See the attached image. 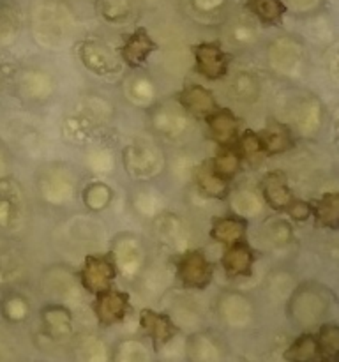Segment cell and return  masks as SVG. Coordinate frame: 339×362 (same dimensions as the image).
I'll return each mask as SVG.
<instances>
[{"label":"cell","mask_w":339,"mask_h":362,"mask_svg":"<svg viewBox=\"0 0 339 362\" xmlns=\"http://www.w3.org/2000/svg\"><path fill=\"white\" fill-rule=\"evenodd\" d=\"M78 173L64 163H48L35 173V189L44 205L66 209L78 194Z\"/></svg>","instance_id":"1"},{"label":"cell","mask_w":339,"mask_h":362,"mask_svg":"<svg viewBox=\"0 0 339 362\" xmlns=\"http://www.w3.org/2000/svg\"><path fill=\"white\" fill-rule=\"evenodd\" d=\"M113 115H115V108L105 95L85 94L76 112L67 117L64 122L66 136H69V140L76 141V144H81L85 141V138H90L94 131L108 126Z\"/></svg>","instance_id":"2"},{"label":"cell","mask_w":339,"mask_h":362,"mask_svg":"<svg viewBox=\"0 0 339 362\" xmlns=\"http://www.w3.org/2000/svg\"><path fill=\"white\" fill-rule=\"evenodd\" d=\"M109 257L124 281L133 285L143 279L148 269V247L140 235L124 232L113 237Z\"/></svg>","instance_id":"3"},{"label":"cell","mask_w":339,"mask_h":362,"mask_svg":"<svg viewBox=\"0 0 339 362\" xmlns=\"http://www.w3.org/2000/svg\"><path fill=\"white\" fill-rule=\"evenodd\" d=\"M332 296L316 281H304L290 296L288 315L299 325H314L327 315Z\"/></svg>","instance_id":"4"},{"label":"cell","mask_w":339,"mask_h":362,"mask_svg":"<svg viewBox=\"0 0 339 362\" xmlns=\"http://www.w3.org/2000/svg\"><path fill=\"white\" fill-rule=\"evenodd\" d=\"M122 165L133 179L147 182L157 179L168 168V159L155 141L136 140L124 147Z\"/></svg>","instance_id":"5"},{"label":"cell","mask_w":339,"mask_h":362,"mask_svg":"<svg viewBox=\"0 0 339 362\" xmlns=\"http://www.w3.org/2000/svg\"><path fill=\"white\" fill-rule=\"evenodd\" d=\"M267 66L275 76L297 80L306 66V49L299 39L279 35L267 46Z\"/></svg>","instance_id":"6"},{"label":"cell","mask_w":339,"mask_h":362,"mask_svg":"<svg viewBox=\"0 0 339 362\" xmlns=\"http://www.w3.org/2000/svg\"><path fill=\"white\" fill-rule=\"evenodd\" d=\"M325 122V106L314 94H300L286 110V124L304 140H313L320 134Z\"/></svg>","instance_id":"7"},{"label":"cell","mask_w":339,"mask_h":362,"mask_svg":"<svg viewBox=\"0 0 339 362\" xmlns=\"http://www.w3.org/2000/svg\"><path fill=\"white\" fill-rule=\"evenodd\" d=\"M150 127L155 136H159L161 140L177 144L189 136L193 122H191L189 113L180 105H173V103L157 105L155 103L150 108Z\"/></svg>","instance_id":"8"},{"label":"cell","mask_w":339,"mask_h":362,"mask_svg":"<svg viewBox=\"0 0 339 362\" xmlns=\"http://www.w3.org/2000/svg\"><path fill=\"white\" fill-rule=\"evenodd\" d=\"M13 87L18 98L34 105L49 101L56 90V83L48 71L35 66H25L14 71Z\"/></svg>","instance_id":"9"},{"label":"cell","mask_w":339,"mask_h":362,"mask_svg":"<svg viewBox=\"0 0 339 362\" xmlns=\"http://www.w3.org/2000/svg\"><path fill=\"white\" fill-rule=\"evenodd\" d=\"M177 279L184 288L203 290L214 278V265L201 250H186L177 258Z\"/></svg>","instance_id":"10"},{"label":"cell","mask_w":339,"mask_h":362,"mask_svg":"<svg viewBox=\"0 0 339 362\" xmlns=\"http://www.w3.org/2000/svg\"><path fill=\"white\" fill-rule=\"evenodd\" d=\"M76 53L81 66L97 76H112L122 69L120 57L102 41H95V39L81 41L78 45Z\"/></svg>","instance_id":"11"},{"label":"cell","mask_w":339,"mask_h":362,"mask_svg":"<svg viewBox=\"0 0 339 362\" xmlns=\"http://www.w3.org/2000/svg\"><path fill=\"white\" fill-rule=\"evenodd\" d=\"M25 216L21 187L11 177L0 180V235L14 233Z\"/></svg>","instance_id":"12"},{"label":"cell","mask_w":339,"mask_h":362,"mask_svg":"<svg viewBox=\"0 0 339 362\" xmlns=\"http://www.w3.org/2000/svg\"><path fill=\"white\" fill-rule=\"evenodd\" d=\"M154 233L159 244L172 253H182L189 244V230H187L186 219L180 218L175 212L165 211L161 216L152 221Z\"/></svg>","instance_id":"13"},{"label":"cell","mask_w":339,"mask_h":362,"mask_svg":"<svg viewBox=\"0 0 339 362\" xmlns=\"http://www.w3.org/2000/svg\"><path fill=\"white\" fill-rule=\"evenodd\" d=\"M117 269L112 257H97L90 255L85 258L80 271V285L90 293H101L112 288Z\"/></svg>","instance_id":"14"},{"label":"cell","mask_w":339,"mask_h":362,"mask_svg":"<svg viewBox=\"0 0 339 362\" xmlns=\"http://www.w3.org/2000/svg\"><path fill=\"white\" fill-rule=\"evenodd\" d=\"M55 7H41L34 13L32 28L37 42L44 46H59L69 32V21Z\"/></svg>","instance_id":"15"},{"label":"cell","mask_w":339,"mask_h":362,"mask_svg":"<svg viewBox=\"0 0 339 362\" xmlns=\"http://www.w3.org/2000/svg\"><path fill=\"white\" fill-rule=\"evenodd\" d=\"M218 315L225 324L233 327H242L249 324L254 317V304L246 293L237 290H226L218 297Z\"/></svg>","instance_id":"16"},{"label":"cell","mask_w":339,"mask_h":362,"mask_svg":"<svg viewBox=\"0 0 339 362\" xmlns=\"http://www.w3.org/2000/svg\"><path fill=\"white\" fill-rule=\"evenodd\" d=\"M230 57L215 42L194 46V69L207 80H222L228 74Z\"/></svg>","instance_id":"17"},{"label":"cell","mask_w":339,"mask_h":362,"mask_svg":"<svg viewBox=\"0 0 339 362\" xmlns=\"http://www.w3.org/2000/svg\"><path fill=\"white\" fill-rule=\"evenodd\" d=\"M129 207L138 219L152 223L166 211V200L159 189L141 184L131 191Z\"/></svg>","instance_id":"18"},{"label":"cell","mask_w":339,"mask_h":362,"mask_svg":"<svg viewBox=\"0 0 339 362\" xmlns=\"http://www.w3.org/2000/svg\"><path fill=\"white\" fill-rule=\"evenodd\" d=\"M78 286V279L66 265H52L41 274V288L55 299H74Z\"/></svg>","instance_id":"19"},{"label":"cell","mask_w":339,"mask_h":362,"mask_svg":"<svg viewBox=\"0 0 339 362\" xmlns=\"http://www.w3.org/2000/svg\"><path fill=\"white\" fill-rule=\"evenodd\" d=\"M155 49H157V45L148 35V32L145 28H136L124 41V46L120 48V60L127 64L131 69H138L147 62V59Z\"/></svg>","instance_id":"20"},{"label":"cell","mask_w":339,"mask_h":362,"mask_svg":"<svg viewBox=\"0 0 339 362\" xmlns=\"http://www.w3.org/2000/svg\"><path fill=\"white\" fill-rule=\"evenodd\" d=\"M124 98L136 108L150 110L157 101V85L148 74L134 73L124 81Z\"/></svg>","instance_id":"21"},{"label":"cell","mask_w":339,"mask_h":362,"mask_svg":"<svg viewBox=\"0 0 339 362\" xmlns=\"http://www.w3.org/2000/svg\"><path fill=\"white\" fill-rule=\"evenodd\" d=\"M221 264L228 278H249L253 274L254 253L244 240H239L226 247L221 257Z\"/></svg>","instance_id":"22"},{"label":"cell","mask_w":339,"mask_h":362,"mask_svg":"<svg viewBox=\"0 0 339 362\" xmlns=\"http://www.w3.org/2000/svg\"><path fill=\"white\" fill-rule=\"evenodd\" d=\"M261 198L265 205H268L274 211H286L293 200L292 189L288 186V179L282 172L274 170L268 172L261 180Z\"/></svg>","instance_id":"23"},{"label":"cell","mask_w":339,"mask_h":362,"mask_svg":"<svg viewBox=\"0 0 339 362\" xmlns=\"http://www.w3.org/2000/svg\"><path fill=\"white\" fill-rule=\"evenodd\" d=\"M129 310V296L117 290H106V292L97 293L95 300V315L102 324L109 325L120 322L126 317Z\"/></svg>","instance_id":"24"},{"label":"cell","mask_w":339,"mask_h":362,"mask_svg":"<svg viewBox=\"0 0 339 362\" xmlns=\"http://www.w3.org/2000/svg\"><path fill=\"white\" fill-rule=\"evenodd\" d=\"M207 119V127L210 136L214 138L218 144L232 145L233 141H237L239 138V119L233 115L230 110L226 108H218L210 113V115L205 117Z\"/></svg>","instance_id":"25"},{"label":"cell","mask_w":339,"mask_h":362,"mask_svg":"<svg viewBox=\"0 0 339 362\" xmlns=\"http://www.w3.org/2000/svg\"><path fill=\"white\" fill-rule=\"evenodd\" d=\"M179 105L189 115L198 117V119H201V117L205 119L214 110H218V105H215V99L212 95V92L201 87V85H189V87L184 88L179 95Z\"/></svg>","instance_id":"26"},{"label":"cell","mask_w":339,"mask_h":362,"mask_svg":"<svg viewBox=\"0 0 339 362\" xmlns=\"http://www.w3.org/2000/svg\"><path fill=\"white\" fill-rule=\"evenodd\" d=\"M230 209L237 218H242L244 221L258 219L265 211V202L260 193H256L251 187H240L230 194Z\"/></svg>","instance_id":"27"},{"label":"cell","mask_w":339,"mask_h":362,"mask_svg":"<svg viewBox=\"0 0 339 362\" xmlns=\"http://www.w3.org/2000/svg\"><path fill=\"white\" fill-rule=\"evenodd\" d=\"M193 179L203 197L218 198V200L228 197V180H225L215 173L210 161H203L201 165H196Z\"/></svg>","instance_id":"28"},{"label":"cell","mask_w":339,"mask_h":362,"mask_svg":"<svg viewBox=\"0 0 339 362\" xmlns=\"http://www.w3.org/2000/svg\"><path fill=\"white\" fill-rule=\"evenodd\" d=\"M228 94L239 105H253L260 99L261 83L256 74L249 71H240L230 80Z\"/></svg>","instance_id":"29"},{"label":"cell","mask_w":339,"mask_h":362,"mask_svg":"<svg viewBox=\"0 0 339 362\" xmlns=\"http://www.w3.org/2000/svg\"><path fill=\"white\" fill-rule=\"evenodd\" d=\"M260 239L265 246H270L274 250H282L293 240V226L288 219L281 216H272L267 218L260 226Z\"/></svg>","instance_id":"30"},{"label":"cell","mask_w":339,"mask_h":362,"mask_svg":"<svg viewBox=\"0 0 339 362\" xmlns=\"http://www.w3.org/2000/svg\"><path fill=\"white\" fill-rule=\"evenodd\" d=\"M247 223L242 218H215L210 226V237L225 246L239 243L246 235Z\"/></svg>","instance_id":"31"},{"label":"cell","mask_w":339,"mask_h":362,"mask_svg":"<svg viewBox=\"0 0 339 362\" xmlns=\"http://www.w3.org/2000/svg\"><path fill=\"white\" fill-rule=\"evenodd\" d=\"M260 145H261V151L263 154H281V152H286L288 148L293 147V141L290 133L286 131V127H282L281 124H268L260 134Z\"/></svg>","instance_id":"32"},{"label":"cell","mask_w":339,"mask_h":362,"mask_svg":"<svg viewBox=\"0 0 339 362\" xmlns=\"http://www.w3.org/2000/svg\"><path fill=\"white\" fill-rule=\"evenodd\" d=\"M83 165L94 175H109L115 172V156H113L112 148L105 147V145H94L85 151Z\"/></svg>","instance_id":"33"},{"label":"cell","mask_w":339,"mask_h":362,"mask_svg":"<svg viewBox=\"0 0 339 362\" xmlns=\"http://www.w3.org/2000/svg\"><path fill=\"white\" fill-rule=\"evenodd\" d=\"M113 189L102 180H94L87 184L85 189L81 191V202L85 209L90 212H102L112 205L113 202Z\"/></svg>","instance_id":"34"},{"label":"cell","mask_w":339,"mask_h":362,"mask_svg":"<svg viewBox=\"0 0 339 362\" xmlns=\"http://www.w3.org/2000/svg\"><path fill=\"white\" fill-rule=\"evenodd\" d=\"M97 13L108 23L124 25L136 13V0H97Z\"/></svg>","instance_id":"35"},{"label":"cell","mask_w":339,"mask_h":362,"mask_svg":"<svg viewBox=\"0 0 339 362\" xmlns=\"http://www.w3.org/2000/svg\"><path fill=\"white\" fill-rule=\"evenodd\" d=\"M311 212H314L316 221L327 228H338L339 223V194L327 193L320 202L311 205Z\"/></svg>","instance_id":"36"},{"label":"cell","mask_w":339,"mask_h":362,"mask_svg":"<svg viewBox=\"0 0 339 362\" xmlns=\"http://www.w3.org/2000/svg\"><path fill=\"white\" fill-rule=\"evenodd\" d=\"M246 7L265 25H278L286 11L282 0H247Z\"/></svg>","instance_id":"37"},{"label":"cell","mask_w":339,"mask_h":362,"mask_svg":"<svg viewBox=\"0 0 339 362\" xmlns=\"http://www.w3.org/2000/svg\"><path fill=\"white\" fill-rule=\"evenodd\" d=\"M0 310L9 322H23L30 315V304L20 292H7L0 300Z\"/></svg>","instance_id":"38"},{"label":"cell","mask_w":339,"mask_h":362,"mask_svg":"<svg viewBox=\"0 0 339 362\" xmlns=\"http://www.w3.org/2000/svg\"><path fill=\"white\" fill-rule=\"evenodd\" d=\"M42 322L49 332L56 336H66L71 331V313L64 306H46L41 313Z\"/></svg>","instance_id":"39"},{"label":"cell","mask_w":339,"mask_h":362,"mask_svg":"<svg viewBox=\"0 0 339 362\" xmlns=\"http://www.w3.org/2000/svg\"><path fill=\"white\" fill-rule=\"evenodd\" d=\"M230 42L237 49H247L258 41V30L253 21L249 20H237L233 21L228 30Z\"/></svg>","instance_id":"40"},{"label":"cell","mask_w":339,"mask_h":362,"mask_svg":"<svg viewBox=\"0 0 339 362\" xmlns=\"http://www.w3.org/2000/svg\"><path fill=\"white\" fill-rule=\"evenodd\" d=\"M240 161H242V156L239 154V151H233V148H225L221 154L210 159L212 168L225 180L233 179L237 175V172L240 170Z\"/></svg>","instance_id":"41"},{"label":"cell","mask_w":339,"mask_h":362,"mask_svg":"<svg viewBox=\"0 0 339 362\" xmlns=\"http://www.w3.org/2000/svg\"><path fill=\"white\" fill-rule=\"evenodd\" d=\"M20 21L13 7L0 2V46H9L16 41Z\"/></svg>","instance_id":"42"},{"label":"cell","mask_w":339,"mask_h":362,"mask_svg":"<svg viewBox=\"0 0 339 362\" xmlns=\"http://www.w3.org/2000/svg\"><path fill=\"white\" fill-rule=\"evenodd\" d=\"M141 324H143L145 329H147L154 338H157L159 341L168 339L173 332L172 320L166 318L165 315L154 313V311H143V313H141Z\"/></svg>","instance_id":"43"},{"label":"cell","mask_w":339,"mask_h":362,"mask_svg":"<svg viewBox=\"0 0 339 362\" xmlns=\"http://www.w3.org/2000/svg\"><path fill=\"white\" fill-rule=\"evenodd\" d=\"M240 144V156H246V158H256V156L263 154L260 145V138L253 131H246L242 136H239Z\"/></svg>","instance_id":"44"},{"label":"cell","mask_w":339,"mask_h":362,"mask_svg":"<svg viewBox=\"0 0 339 362\" xmlns=\"http://www.w3.org/2000/svg\"><path fill=\"white\" fill-rule=\"evenodd\" d=\"M325 0H282L285 7L295 14H313L321 9Z\"/></svg>","instance_id":"45"},{"label":"cell","mask_w":339,"mask_h":362,"mask_svg":"<svg viewBox=\"0 0 339 362\" xmlns=\"http://www.w3.org/2000/svg\"><path fill=\"white\" fill-rule=\"evenodd\" d=\"M18 264L9 253L0 250V285H6V283L13 281V278L16 276Z\"/></svg>","instance_id":"46"},{"label":"cell","mask_w":339,"mask_h":362,"mask_svg":"<svg viewBox=\"0 0 339 362\" xmlns=\"http://www.w3.org/2000/svg\"><path fill=\"white\" fill-rule=\"evenodd\" d=\"M314 354V341L311 336H304L299 341L293 345V349L290 350V356H295L297 361H307L311 359Z\"/></svg>","instance_id":"47"},{"label":"cell","mask_w":339,"mask_h":362,"mask_svg":"<svg viewBox=\"0 0 339 362\" xmlns=\"http://www.w3.org/2000/svg\"><path fill=\"white\" fill-rule=\"evenodd\" d=\"M228 0H191V6L200 14H215L225 9Z\"/></svg>","instance_id":"48"},{"label":"cell","mask_w":339,"mask_h":362,"mask_svg":"<svg viewBox=\"0 0 339 362\" xmlns=\"http://www.w3.org/2000/svg\"><path fill=\"white\" fill-rule=\"evenodd\" d=\"M286 211L290 212L292 219H295V221H307L311 216V204H306V202L293 198L292 204L286 207Z\"/></svg>","instance_id":"49"},{"label":"cell","mask_w":339,"mask_h":362,"mask_svg":"<svg viewBox=\"0 0 339 362\" xmlns=\"http://www.w3.org/2000/svg\"><path fill=\"white\" fill-rule=\"evenodd\" d=\"M321 341H323L325 350L328 354H334L338 350V329L334 325H328V327L323 329L321 332Z\"/></svg>","instance_id":"50"},{"label":"cell","mask_w":339,"mask_h":362,"mask_svg":"<svg viewBox=\"0 0 339 362\" xmlns=\"http://www.w3.org/2000/svg\"><path fill=\"white\" fill-rule=\"evenodd\" d=\"M11 177V154L2 144H0V180Z\"/></svg>","instance_id":"51"},{"label":"cell","mask_w":339,"mask_h":362,"mask_svg":"<svg viewBox=\"0 0 339 362\" xmlns=\"http://www.w3.org/2000/svg\"><path fill=\"white\" fill-rule=\"evenodd\" d=\"M2 88H4V80H2V76H0V92H2Z\"/></svg>","instance_id":"52"}]
</instances>
